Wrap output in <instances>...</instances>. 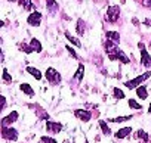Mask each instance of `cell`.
<instances>
[{
  "label": "cell",
  "instance_id": "cell-1",
  "mask_svg": "<svg viewBox=\"0 0 151 143\" xmlns=\"http://www.w3.org/2000/svg\"><path fill=\"white\" fill-rule=\"evenodd\" d=\"M151 77V71H148V73H145V74H142V75H139V77H136V78H133V80H130V81H126L124 83V86L127 87V89H135V87H139V84L141 83H144L147 78H150Z\"/></svg>",
  "mask_w": 151,
  "mask_h": 143
},
{
  "label": "cell",
  "instance_id": "cell-2",
  "mask_svg": "<svg viewBox=\"0 0 151 143\" xmlns=\"http://www.w3.org/2000/svg\"><path fill=\"white\" fill-rule=\"evenodd\" d=\"M46 80L50 84H58L61 81V75H59V73L55 68H47L46 69Z\"/></svg>",
  "mask_w": 151,
  "mask_h": 143
},
{
  "label": "cell",
  "instance_id": "cell-3",
  "mask_svg": "<svg viewBox=\"0 0 151 143\" xmlns=\"http://www.w3.org/2000/svg\"><path fill=\"white\" fill-rule=\"evenodd\" d=\"M138 47L141 49V63H142L144 66H147V68H151V56H150L148 52L145 50L144 43H139Z\"/></svg>",
  "mask_w": 151,
  "mask_h": 143
},
{
  "label": "cell",
  "instance_id": "cell-4",
  "mask_svg": "<svg viewBox=\"0 0 151 143\" xmlns=\"http://www.w3.org/2000/svg\"><path fill=\"white\" fill-rule=\"evenodd\" d=\"M119 15H120V8L119 6H111L107 9V21L108 22H116L119 19Z\"/></svg>",
  "mask_w": 151,
  "mask_h": 143
},
{
  "label": "cell",
  "instance_id": "cell-5",
  "mask_svg": "<svg viewBox=\"0 0 151 143\" xmlns=\"http://www.w3.org/2000/svg\"><path fill=\"white\" fill-rule=\"evenodd\" d=\"M2 136H3V139H6V140H17V139H18V131H17L15 128L3 127V128H2Z\"/></svg>",
  "mask_w": 151,
  "mask_h": 143
},
{
  "label": "cell",
  "instance_id": "cell-6",
  "mask_svg": "<svg viewBox=\"0 0 151 143\" xmlns=\"http://www.w3.org/2000/svg\"><path fill=\"white\" fill-rule=\"evenodd\" d=\"M40 21H42V15L40 12H33L28 18H27V22L33 27H39L40 25Z\"/></svg>",
  "mask_w": 151,
  "mask_h": 143
},
{
  "label": "cell",
  "instance_id": "cell-7",
  "mask_svg": "<svg viewBox=\"0 0 151 143\" xmlns=\"http://www.w3.org/2000/svg\"><path fill=\"white\" fill-rule=\"evenodd\" d=\"M74 114H76V117H77L79 120H82L83 122H88L91 120V117H92L91 112L89 111H85V109H76Z\"/></svg>",
  "mask_w": 151,
  "mask_h": 143
},
{
  "label": "cell",
  "instance_id": "cell-8",
  "mask_svg": "<svg viewBox=\"0 0 151 143\" xmlns=\"http://www.w3.org/2000/svg\"><path fill=\"white\" fill-rule=\"evenodd\" d=\"M46 130H47L49 133H52V134H55V133H59V131L62 130V125H61L59 122H53V121H47V122H46Z\"/></svg>",
  "mask_w": 151,
  "mask_h": 143
},
{
  "label": "cell",
  "instance_id": "cell-9",
  "mask_svg": "<svg viewBox=\"0 0 151 143\" xmlns=\"http://www.w3.org/2000/svg\"><path fill=\"white\" fill-rule=\"evenodd\" d=\"M17 118H18V112H17V111H14V112H11L8 117H5V118L2 120V125H3V127H8L9 124L15 122V121H17Z\"/></svg>",
  "mask_w": 151,
  "mask_h": 143
},
{
  "label": "cell",
  "instance_id": "cell-10",
  "mask_svg": "<svg viewBox=\"0 0 151 143\" xmlns=\"http://www.w3.org/2000/svg\"><path fill=\"white\" fill-rule=\"evenodd\" d=\"M130 133H132V127H124V128H120V130L116 133V137H117V139H124V137H127Z\"/></svg>",
  "mask_w": 151,
  "mask_h": 143
},
{
  "label": "cell",
  "instance_id": "cell-11",
  "mask_svg": "<svg viewBox=\"0 0 151 143\" xmlns=\"http://www.w3.org/2000/svg\"><path fill=\"white\" fill-rule=\"evenodd\" d=\"M105 36H107L108 40H111V41H114V43H119V41H120V34H119L117 31H107Z\"/></svg>",
  "mask_w": 151,
  "mask_h": 143
},
{
  "label": "cell",
  "instance_id": "cell-12",
  "mask_svg": "<svg viewBox=\"0 0 151 143\" xmlns=\"http://www.w3.org/2000/svg\"><path fill=\"white\" fill-rule=\"evenodd\" d=\"M136 95H138V97L139 99H147V96H148V92H147V87H144V86H139V87H136Z\"/></svg>",
  "mask_w": 151,
  "mask_h": 143
},
{
  "label": "cell",
  "instance_id": "cell-13",
  "mask_svg": "<svg viewBox=\"0 0 151 143\" xmlns=\"http://www.w3.org/2000/svg\"><path fill=\"white\" fill-rule=\"evenodd\" d=\"M30 47L33 49V52H37V53H40V52H42V44H40V41H39L37 38H33V40H31Z\"/></svg>",
  "mask_w": 151,
  "mask_h": 143
},
{
  "label": "cell",
  "instance_id": "cell-14",
  "mask_svg": "<svg viewBox=\"0 0 151 143\" xmlns=\"http://www.w3.org/2000/svg\"><path fill=\"white\" fill-rule=\"evenodd\" d=\"M27 73H30V74H31V75H33L36 80H40V78H42V73H40V71H39L37 68L28 66V68H27Z\"/></svg>",
  "mask_w": 151,
  "mask_h": 143
},
{
  "label": "cell",
  "instance_id": "cell-15",
  "mask_svg": "<svg viewBox=\"0 0 151 143\" xmlns=\"http://www.w3.org/2000/svg\"><path fill=\"white\" fill-rule=\"evenodd\" d=\"M19 89L25 93V95H28V96H33L34 95V90L31 89V86L30 84H27V83H22L21 86H19Z\"/></svg>",
  "mask_w": 151,
  "mask_h": 143
},
{
  "label": "cell",
  "instance_id": "cell-16",
  "mask_svg": "<svg viewBox=\"0 0 151 143\" xmlns=\"http://www.w3.org/2000/svg\"><path fill=\"white\" fill-rule=\"evenodd\" d=\"M83 74H85V66H83V63H80V65H79V69H77V73L74 74V80L80 81V80L83 78Z\"/></svg>",
  "mask_w": 151,
  "mask_h": 143
},
{
  "label": "cell",
  "instance_id": "cell-17",
  "mask_svg": "<svg viewBox=\"0 0 151 143\" xmlns=\"http://www.w3.org/2000/svg\"><path fill=\"white\" fill-rule=\"evenodd\" d=\"M117 59H119L122 63H129V62H130V59H129V58L124 55V52H123V50H120V49L117 50Z\"/></svg>",
  "mask_w": 151,
  "mask_h": 143
},
{
  "label": "cell",
  "instance_id": "cell-18",
  "mask_svg": "<svg viewBox=\"0 0 151 143\" xmlns=\"http://www.w3.org/2000/svg\"><path fill=\"white\" fill-rule=\"evenodd\" d=\"M46 5H47V9L53 14V12H56V9L59 8V5L55 2V0H46Z\"/></svg>",
  "mask_w": 151,
  "mask_h": 143
},
{
  "label": "cell",
  "instance_id": "cell-19",
  "mask_svg": "<svg viewBox=\"0 0 151 143\" xmlns=\"http://www.w3.org/2000/svg\"><path fill=\"white\" fill-rule=\"evenodd\" d=\"M19 5L25 9V11H31L34 6H33V3H31V0H19Z\"/></svg>",
  "mask_w": 151,
  "mask_h": 143
},
{
  "label": "cell",
  "instance_id": "cell-20",
  "mask_svg": "<svg viewBox=\"0 0 151 143\" xmlns=\"http://www.w3.org/2000/svg\"><path fill=\"white\" fill-rule=\"evenodd\" d=\"M99 127H101V130H102V133H104L105 136H110V134H111V130H110V127L105 124V121H99Z\"/></svg>",
  "mask_w": 151,
  "mask_h": 143
},
{
  "label": "cell",
  "instance_id": "cell-21",
  "mask_svg": "<svg viewBox=\"0 0 151 143\" xmlns=\"http://www.w3.org/2000/svg\"><path fill=\"white\" fill-rule=\"evenodd\" d=\"M65 37L68 38V41H71L73 44H76L77 47H80V46H82V43H80V41H79L77 38H76V37H73V36H71L70 33H65Z\"/></svg>",
  "mask_w": 151,
  "mask_h": 143
},
{
  "label": "cell",
  "instance_id": "cell-22",
  "mask_svg": "<svg viewBox=\"0 0 151 143\" xmlns=\"http://www.w3.org/2000/svg\"><path fill=\"white\" fill-rule=\"evenodd\" d=\"M77 33L82 36V34H85V22H83V19H79L77 21Z\"/></svg>",
  "mask_w": 151,
  "mask_h": 143
},
{
  "label": "cell",
  "instance_id": "cell-23",
  "mask_svg": "<svg viewBox=\"0 0 151 143\" xmlns=\"http://www.w3.org/2000/svg\"><path fill=\"white\" fill-rule=\"evenodd\" d=\"M127 103H129V106H130V108H133V109H142V105H141V103H138L135 99H129V102H127Z\"/></svg>",
  "mask_w": 151,
  "mask_h": 143
},
{
  "label": "cell",
  "instance_id": "cell-24",
  "mask_svg": "<svg viewBox=\"0 0 151 143\" xmlns=\"http://www.w3.org/2000/svg\"><path fill=\"white\" fill-rule=\"evenodd\" d=\"M132 118V115H127V117H119V118H111L110 121L111 122H123V121H129Z\"/></svg>",
  "mask_w": 151,
  "mask_h": 143
},
{
  "label": "cell",
  "instance_id": "cell-25",
  "mask_svg": "<svg viewBox=\"0 0 151 143\" xmlns=\"http://www.w3.org/2000/svg\"><path fill=\"white\" fill-rule=\"evenodd\" d=\"M3 81H5V83H11V81H12V77L9 75V73H8L6 68H3Z\"/></svg>",
  "mask_w": 151,
  "mask_h": 143
},
{
  "label": "cell",
  "instance_id": "cell-26",
  "mask_svg": "<svg viewBox=\"0 0 151 143\" xmlns=\"http://www.w3.org/2000/svg\"><path fill=\"white\" fill-rule=\"evenodd\" d=\"M113 92H114V96H116L117 99H123V97H124V93H123V92H122L120 89L114 87V90H113Z\"/></svg>",
  "mask_w": 151,
  "mask_h": 143
},
{
  "label": "cell",
  "instance_id": "cell-27",
  "mask_svg": "<svg viewBox=\"0 0 151 143\" xmlns=\"http://www.w3.org/2000/svg\"><path fill=\"white\" fill-rule=\"evenodd\" d=\"M40 142H42V143H56L55 139H52V137H46V136L40 137Z\"/></svg>",
  "mask_w": 151,
  "mask_h": 143
},
{
  "label": "cell",
  "instance_id": "cell-28",
  "mask_svg": "<svg viewBox=\"0 0 151 143\" xmlns=\"http://www.w3.org/2000/svg\"><path fill=\"white\" fill-rule=\"evenodd\" d=\"M138 137H139V139H142V140H145V142L150 139V137H148V134H147L145 131H142V130H139V131H138Z\"/></svg>",
  "mask_w": 151,
  "mask_h": 143
},
{
  "label": "cell",
  "instance_id": "cell-29",
  "mask_svg": "<svg viewBox=\"0 0 151 143\" xmlns=\"http://www.w3.org/2000/svg\"><path fill=\"white\" fill-rule=\"evenodd\" d=\"M67 50L70 52V55H71L73 58H79V56H77V53H76V52H74V49H71L70 46H67Z\"/></svg>",
  "mask_w": 151,
  "mask_h": 143
},
{
  "label": "cell",
  "instance_id": "cell-30",
  "mask_svg": "<svg viewBox=\"0 0 151 143\" xmlns=\"http://www.w3.org/2000/svg\"><path fill=\"white\" fill-rule=\"evenodd\" d=\"M141 3L145 8H151V0H141Z\"/></svg>",
  "mask_w": 151,
  "mask_h": 143
},
{
  "label": "cell",
  "instance_id": "cell-31",
  "mask_svg": "<svg viewBox=\"0 0 151 143\" xmlns=\"http://www.w3.org/2000/svg\"><path fill=\"white\" fill-rule=\"evenodd\" d=\"M148 112H150V114H151V105H150V109H148Z\"/></svg>",
  "mask_w": 151,
  "mask_h": 143
},
{
  "label": "cell",
  "instance_id": "cell-32",
  "mask_svg": "<svg viewBox=\"0 0 151 143\" xmlns=\"http://www.w3.org/2000/svg\"><path fill=\"white\" fill-rule=\"evenodd\" d=\"M9 2H15V0H9Z\"/></svg>",
  "mask_w": 151,
  "mask_h": 143
},
{
  "label": "cell",
  "instance_id": "cell-33",
  "mask_svg": "<svg viewBox=\"0 0 151 143\" xmlns=\"http://www.w3.org/2000/svg\"><path fill=\"white\" fill-rule=\"evenodd\" d=\"M86 143H89V142H86Z\"/></svg>",
  "mask_w": 151,
  "mask_h": 143
},
{
  "label": "cell",
  "instance_id": "cell-34",
  "mask_svg": "<svg viewBox=\"0 0 151 143\" xmlns=\"http://www.w3.org/2000/svg\"><path fill=\"white\" fill-rule=\"evenodd\" d=\"M150 46H151V44H150Z\"/></svg>",
  "mask_w": 151,
  "mask_h": 143
}]
</instances>
